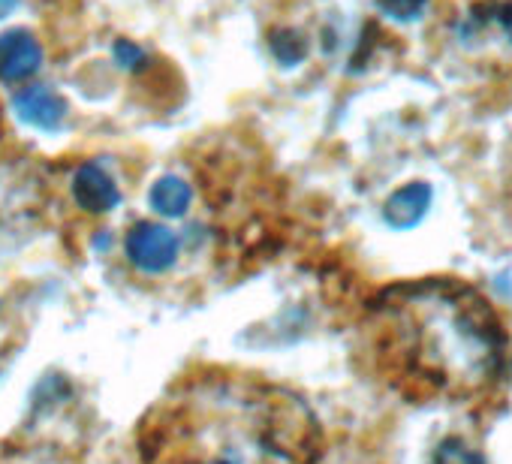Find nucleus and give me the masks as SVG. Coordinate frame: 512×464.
<instances>
[{
    "label": "nucleus",
    "instance_id": "8",
    "mask_svg": "<svg viewBox=\"0 0 512 464\" xmlns=\"http://www.w3.org/2000/svg\"><path fill=\"white\" fill-rule=\"evenodd\" d=\"M269 49L284 67H296L308 58V40L293 28H275L269 34Z\"/></svg>",
    "mask_w": 512,
    "mask_h": 464
},
{
    "label": "nucleus",
    "instance_id": "11",
    "mask_svg": "<svg viewBox=\"0 0 512 464\" xmlns=\"http://www.w3.org/2000/svg\"><path fill=\"white\" fill-rule=\"evenodd\" d=\"M377 7L383 16L395 19V22H413L422 16V10L428 7V0H377Z\"/></svg>",
    "mask_w": 512,
    "mask_h": 464
},
{
    "label": "nucleus",
    "instance_id": "3",
    "mask_svg": "<svg viewBox=\"0 0 512 464\" xmlns=\"http://www.w3.org/2000/svg\"><path fill=\"white\" fill-rule=\"evenodd\" d=\"M43 67V46L25 28L0 34V82L22 85Z\"/></svg>",
    "mask_w": 512,
    "mask_h": 464
},
{
    "label": "nucleus",
    "instance_id": "9",
    "mask_svg": "<svg viewBox=\"0 0 512 464\" xmlns=\"http://www.w3.org/2000/svg\"><path fill=\"white\" fill-rule=\"evenodd\" d=\"M434 464H485L482 452L461 437H446L434 449Z\"/></svg>",
    "mask_w": 512,
    "mask_h": 464
},
{
    "label": "nucleus",
    "instance_id": "2",
    "mask_svg": "<svg viewBox=\"0 0 512 464\" xmlns=\"http://www.w3.org/2000/svg\"><path fill=\"white\" fill-rule=\"evenodd\" d=\"M178 236L172 229H166L163 223H151V220H139L130 226L127 239H124V251L133 269H139L142 275H163L175 266L178 260Z\"/></svg>",
    "mask_w": 512,
    "mask_h": 464
},
{
    "label": "nucleus",
    "instance_id": "10",
    "mask_svg": "<svg viewBox=\"0 0 512 464\" xmlns=\"http://www.w3.org/2000/svg\"><path fill=\"white\" fill-rule=\"evenodd\" d=\"M112 55H115V64H118L121 70H127V73L148 70V55H145V49L136 46L133 40H118L115 49H112Z\"/></svg>",
    "mask_w": 512,
    "mask_h": 464
},
{
    "label": "nucleus",
    "instance_id": "12",
    "mask_svg": "<svg viewBox=\"0 0 512 464\" xmlns=\"http://www.w3.org/2000/svg\"><path fill=\"white\" fill-rule=\"evenodd\" d=\"M494 13H497L500 28L512 37V4H500V7H494Z\"/></svg>",
    "mask_w": 512,
    "mask_h": 464
},
{
    "label": "nucleus",
    "instance_id": "4",
    "mask_svg": "<svg viewBox=\"0 0 512 464\" xmlns=\"http://www.w3.org/2000/svg\"><path fill=\"white\" fill-rule=\"evenodd\" d=\"M73 199L88 214H106V211L118 208L121 190H118L115 178L100 163L88 160L73 175Z\"/></svg>",
    "mask_w": 512,
    "mask_h": 464
},
{
    "label": "nucleus",
    "instance_id": "5",
    "mask_svg": "<svg viewBox=\"0 0 512 464\" xmlns=\"http://www.w3.org/2000/svg\"><path fill=\"white\" fill-rule=\"evenodd\" d=\"M13 109L19 112V118L31 127L40 130H58L67 121V103L58 91L46 88V85H25L16 97H13Z\"/></svg>",
    "mask_w": 512,
    "mask_h": 464
},
{
    "label": "nucleus",
    "instance_id": "6",
    "mask_svg": "<svg viewBox=\"0 0 512 464\" xmlns=\"http://www.w3.org/2000/svg\"><path fill=\"white\" fill-rule=\"evenodd\" d=\"M428 205H431V187L425 181H413L386 199L383 217L395 229H413L428 214Z\"/></svg>",
    "mask_w": 512,
    "mask_h": 464
},
{
    "label": "nucleus",
    "instance_id": "7",
    "mask_svg": "<svg viewBox=\"0 0 512 464\" xmlns=\"http://www.w3.org/2000/svg\"><path fill=\"white\" fill-rule=\"evenodd\" d=\"M148 202L157 214L163 217H184L190 202H193V190L184 178L178 175H163L154 181L151 193H148Z\"/></svg>",
    "mask_w": 512,
    "mask_h": 464
},
{
    "label": "nucleus",
    "instance_id": "1",
    "mask_svg": "<svg viewBox=\"0 0 512 464\" xmlns=\"http://www.w3.org/2000/svg\"><path fill=\"white\" fill-rule=\"evenodd\" d=\"M374 359L407 398L470 401L506 371V332L491 305L458 281L398 287L374 308Z\"/></svg>",
    "mask_w": 512,
    "mask_h": 464
}]
</instances>
